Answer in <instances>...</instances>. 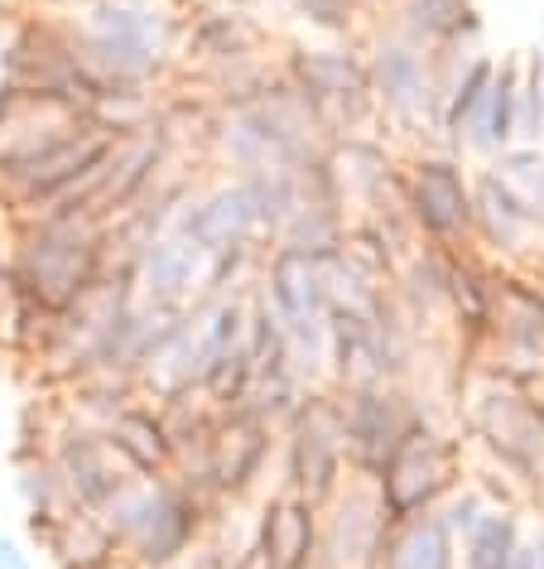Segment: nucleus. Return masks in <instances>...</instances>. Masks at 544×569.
I'll list each match as a JSON object with an SVG mask.
<instances>
[{
  "label": "nucleus",
  "mask_w": 544,
  "mask_h": 569,
  "mask_svg": "<svg viewBox=\"0 0 544 569\" xmlns=\"http://www.w3.org/2000/svg\"><path fill=\"white\" fill-rule=\"evenodd\" d=\"M6 266L20 300L68 315L107 270V222L88 208L6 218Z\"/></svg>",
  "instance_id": "f257e3e1"
},
{
  "label": "nucleus",
  "mask_w": 544,
  "mask_h": 569,
  "mask_svg": "<svg viewBox=\"0 0 544 569\" xmlns=\"http://www.w3.org/2000/svg\"><path fill=\"white\" fill-rule=\"evenodd\" d=\"M117 540V550L140 569H183L208 531L212 502L189 482L169 478H125L92 511Z\"/></svg>",
  "instance_id": "f03ea898"
},
{
  "label": "nucleus",
  "mask_w": 544,
  "mask_h": 569,
  "mask_svg": "<svg viewBox=\"0 0 544 569\" xmlns=\"http://www.w3.org/2000/svg\"><path fill=\"white\" fill-rule=\"evenodd\" d=\"M362 53L381 136H391L400 150L439 146V111L449 78H443L434 49L405 34L395 20H381L362 30Z\"/></svg>",
  "instance_id": "7ed1b4c3"
},
{
  "label": "nucleus",
  "mask_w": 544,
  "mask_h": 569,
  "mask_svg": "<svg viewBox=\"0 0 544 569\" xmlns=\"http://www.w3.org/2000/svg\"><path fill=\"white\" fill-rule=\"evenodd\" d=\"M453 416L472 453L501 463L530 497L544 488V416L525 387L472 367V372H463Z\"/></svg>",
  "instance_id": "20e7f679"
},
{
  "label": "nucleus",
  "mask_w": 544,
  "mask_h": 569,
  "mask_svg": "<svg viewBox=\"0 0 544 569\" xmlns=\"http://www.w3.org/2000/svg\"><path fill=\"white\" fill-rule=\"evenodd\" d=\"M280 78L294 82L319 107L333 140L381 131L362 39H290V44H280Z\"/></svg>",
  "instance_id": "39448f33"
},
{
  "label": "nucleus",
  "mask_w": 544,
  "mask_h": 569,
  "mask_svg": "<svg viewBox=\"0 0 544 569\" xmlns=\"http://www.w3.org/2000/svg\"><path fill=\"white\" fill-rule=\"evenodd\" d=\"M467 478V439L453 425H429L420 420L414 430L400 439V449L385 459V468L371 478L381 507L391 521L424 517L439 511L457 482Z\"/></svg>",
  "instance_id": "423d86ee"
},
{
  "label": "nucleus",
  "mask_w": 544,
  "mask_h": 569,
  "mask_svg": "<svg viewBox=\"0 0 544 569\" xmlns=\"http://www.w3.org/2000/svg\"><path fill=\"white\" fill-rule=\"evenodd\" d=\"M347 468V439H342V396L333 387H313L294 420L280 430V459H275V488L323 507L342 482Z\"/></svg>",
  "instance_id": "0eeeda50"
},
{
  "label": "nucleus",
  "mask_w": 544,
  "mask_h": 569,
  "mask_svg": "<svg viewBox=\"0 0 544 569\" xmlns=\"http://www.w3.org/2000/svg\"><path fill=\"white\" fill-rule=\"evenodd\" d=\"M400 203L429 247H467L472 237V164L443 146L400 150Z\"/></svg>",
  "instance_id": "6e6552de"
},
{
  "label": "nucleus",
  "mask_w": 544,
  "mask_h": 569,
  "mask_svg": "<svg viewBox=\"0 0 544 569\" xmlns=\"http://www.w3.org/2000/svg\"><path fill=\"white\" fill-rule=\"evenodd\" d=\"M280 430L255 420L251 410H218L203 449V497L208 502H261L275 482Z\"/></svg>",
  "instance_id": "1a4fd4ad"
},
{
  "label": "nucleus",
  "mask_w": 544,
  "mask_h": 569,
  "mask_svg": "<svg viewBox=\"0 0 544 569\" xmlns=\"http://www.w3.org/2000/svg\"><path fill=\"white\" fill-rule=\"evenodd\" d=\"M270 24L251 0H183L179 6V73H208V68L270 53Z\"/></svg>",
  "instance_id": "9d476101"
},
{
  "label": "nucleus",
  "mask_w": 544,
  "mask_h": 569,
  "mask_svg": "<svg viewBox=\"0 0 544 569\" xmlns=\"http://www.w3.org/2000/svg\"><path fill=\"white\" fill-rule=\"evenodd\" d=\"M342 396V439H347V468L352 478H376L385 459L400 449L420 410H414L410 391L400 381H381V387H362V391H338Z\"/></svg>",
  "instance_id": "9b49d317"
},
{
  "label": "nucleus",
  "mask_w": 544,
  "mask_h": 569,
  "mask_svg": "<svg viewBox=\"0 0 544 569\" xmlns=\"http://www.w3.org/2000/svg\"><path fill=\"white\" fill-rule=\"evenodd\" d=\"M391 536L376 488L366 478H347L319 507V560L323 569H381V550Z\"/></svg>",
  "instance_id": "f8f14e48"
},
{
  "label": "nucleus",
  "mask_w": 544,
  "mask_h": 569,
  "mask_svg": "<svg viewBox=\"0 0 544 569\" xmlns=\"http://www.w3.org/2000/svg\"><path fill=\"white\" fill-rule=\"evenodd\" d=\"M44 453L53 459V468H59V478H63L68 507H78V511H97L125 478H131L125 463L117 459V449L107 445L102 425H88V420L68 416V410L59 416V425H53Z\"/></svg>",
  "instance_id": "ddd939ff"
},
{
  "label": "nucleus",
  "mask_w": 544,
  "mask_h": 569,
  "mask_svg": "<svg viewBox=\"0 0 544 569\" xmlns=\"http://www.w3.org/2000/svg\"><path fill=\"white\" fill-rule=\"evenodd\" d=\"M323 169L347 218H362L391 193H400V146L391 136H338L323 150Z\"/></svg>",
  "instance_id": "4468645a"
},
{
  "label": "nucleus",
  "mask_w": 544,
  "mask_h": 569,
  "mask_svg": "<svg viewBox=\"0 0 544 569\" xmlns=\"http://www.w3.org/2000/svg\"><path fill=\"white\" fill-rule=\"evenodd\" d=\"M544 222L515 203L501 189V179L486 164H472V237L467 247L482 251L496 266H530L540 256Z\"/></svg>",
  "instance_id": "2eb2a0df"
},
{
  "label": "nucleus",
  "mask_w": 544,
  "mask_h": 569,
  "mask_svg": "<svg viewBox=\"0 0 544 569\" xmlns=\"http://www.w3.org/2000/svg\"><path fill=\"white\" fill-rule=\"evenodd\" d=\"M183 237L203 256L232 251V247H265L261 203L246 174H212L193 198V212L183 222Z\"/></svg>",
  "instance_id": "dca6fc26"
},
{
  "label": "nucleus",
  "mask_w": 544,
  "mask_h": 569,
  "mask_svg": "<svg viewBox=\"0 0 544 569\" xmlns=\"http://www.w3.org/2000/svg\"><path fill=\"white\" fill-rule=\"evenodd\" d=\"M255 290L275 309L284 329L304 323H328V295H323V256L294 251V247H265Z\"/></svg>",
  "instance_id": "f3484780"
},
{
  "label": "nucleus",
  "mask_w": 544,
  "mask_h": 569,
  "mask_svg": "<svg viewBox=\"0 0 544 569\" xmlns=\"http://www.w3.org/2000/svg\"><path fill=\"white\" fill-rule=\"evenodd\" d=\"M255 555L270 569H304L319 560V507L270 488L255 502Z\"/></svg>",
  "instance_id": "a211bd4d"
},
{
  "label": "nucleus",
  "mask_w": 544,
  "mask_h": 569,
  "mask_svg": "<svg viewBox=\"0 0 544 569\" xmlns=\"http://www.w3.org/2000/svg\"><path fill=\"white\" fill-rule=\"evenodd\" d=\"M208 256L179 232H160L135 251V300L145 305H193L203 295Z\"/></svg>",
  "instance_id": "6ab92c4d"
},
{
  "label": "nucleus",
  "mask_w": 544,
  "mask_h": 569,
  "mask_svg": "<svg viewBox=\"0 0 544 569\" xmlns=\"http://www.w3.org/2000/svg\"><path fill=\"white\" fill-rule=\"evenodd\" d=\"M203 164L212 174H261V169L284 164V154L275 146V136H270L261 107L251 102V107H232V111H212Z\"/></svg>",
  "instance_id": "aec40b11"
},
{
  "label": "nucleus",
  "mask_w": 544,
  "mask_h": 569,
  "mask_svg": "<svg viewBox=\"0 0 544 569\" xmlns=\"http://www.w3.org/2000/svg\"><path fill=\"white\" fill-rule=\"evenodd\" d=\"M107 445L117 449V459L125 463L131 478H169L174 473V439H169V425L160 416V406L135 396L125 401L117 416L102 420Z\"/></svg>",
  "instance_id": "412c9836"
},
{
  "label": "nucleus",
  "mask_w": 544,
  "mask_h": 569,
  "mask_svg": "<svg viewBox=\"0 0 544 569\" xmlns=\"http://www.w3.org/2000/svg\"><path fill=\"white\" fill-rule=\"evenodd\" d=\"M515 140H521V53H496L492 88H486L477 117L467 126L463 150L486 164L492 154L511 150Z\"/></svg>",
  "instance_id": "4be33fe9"
},
{
  "label": "nucleus",
  "mask_w": 544,
  "mask_h": 569,
  "mask_svg": "<svg viewBox=\"0 0 544 569\" xmlns=\"http://www.w3.org/2000/svg\"><path fill=\"white\" fill-rule=\"evenodd\" d=\"M160 111H164V88H92L78 117L102 140H125L150 131L160 121Z\"/></svg>",
  "instance_id": "5701e85b"
},
{
  "label": "nucleus",
  "mask_w": 544,
  "mask_h": 569,
  "mask_svg": "<svg viewBox=\"0 0 544 569\" xmlns=\"http://www.w3.org/2000/svg\"><path fill=\"white\" fill-rule=\"evenodd\" d=\"M381 569H457V536L443 526L439 511L391 521Z\"/></svg>",
  "instance_id": "b1692460"
},
{
  "label": "nucleus",
  "mask_w": 544,
  "mask_h": 569,
  "mask_svg": "<svg viewBox=\"0 0 544 569\" xmlns=\"http://www.w3.org/2000/svg\"><path fill=\"white\" fill-rule=\"evenodd\" d=\"M34 546L49 555L53 569H102L111 555H117V540L107 536V526L97 521L92 511H78V507L63 511Z\"/></svg>",
  "instance_id": "393cba45"
},
{
  "label": "nucleus",
  "mask_w": 544,
  "mask_h": 569,
  "mask_svg": "<svg viewBox=\"0 0 544 569\" xmlns=\"http://www.w3.org/2000/svg\"><path fill=\"white\" fill-rule=\"evenodd\" d=\"M525 531V507H486L477 526L457 540V569H511Z\"/></svg>",
  "instance_id": "a878e982"
},
{
  "label": "nucleus",
  "mask_w": 544,
  "mask_h": 569,
  "mask_svg": "<svg viewBox=\"0 0 544 569\" xmlns=\"http://www.w3.org/2000/svg\"><path fill=\"white\" fill-rule=\"evenodd\" d=\"M16 492H20L24 526H30L34 540L44 536L63 511H73L68 507V492H63V478H59V468H53L49 453H16Z\"/></svg>",
  "instance_id": "bb28decb"
},
{
  "label": "nucleus",
  "mask_w": 544,
  "mask_h": 569,
  "mask_svg": "<svg viewBox=\"0 0 544 569\" xmlns=\"http://www.w3.org/2000/svg\"><path fill=\"white\" fill-rule=\"evenodd\" d=\"M486 169L501 179V189H506L530 218L544 222V146H511V150L492 154Z\"/></svg>",
  "instance_id": "cd10ccee"
},
{
  "label": "nucleus",
  "mask_w": 544,
  "mask_h": 569,
  "mask_svg": "<svg viewBox=\"0 0 544 569\" xmlns=\"http://www.w3.org/2000/svg\"><path fill=\"white\" fill-rule=\"evenodd\" d=\"M280 10L309 39H362L366 30L356 0H280Z\"/></svg>",
  "instance_id": "c85d7f7f"
},
{
  "label": "nucleus",
  "mask_w": 544,
  "mask_h": 569,
  "mask_svg": "<svg viewBox=\"0 0 544 569\" xmlns=\"http://www.w3.org/2000/svg\"><path fill=\"white\" fill-rule=\"evenodd\" d=\"M304 396H309V387L299 377L270 372V377H255L251 381V391H246V401H241V410H251V416L265 420L270 430H284V425L294 420V410L304 406Z\"/></svg>",
  "instance_id": "c756f323"
},
{
  "label": "nucleus",
  "mask_w": 544,
  "mask_h": 569,
  "mask_svg": "<svg viewBox=\"0 0 544 569\" xmlns=\"http://www.w3.org/2000/svg\"><path fill=\"white\" fill-rule=\"evenodd\" d=\"M486 507H492V502H486V497H482V492H477V488H472V482L463 478V482H457V488H453L449 497H443L439 517H443V526H449V531H453L457 540H463V536L472 531V526H477V517H482Z\"/></svg>",
  "instance_id": "7c9ffc66"
},
{
  "label": "nucleus",
  "mask_w": 544,
  "mask_h": 569,
  "mask_svg": "<svg viewBox=\"0 0 544 569\" xmlns=\"http://www.w3.org/2000/svg\"><path fill=\"white\" fill-rule=\"evenodd\" d=\"M511 569H544V531H525L521 550L511 555Z\"/></svg>",
  "instance_id": "2f4dec72"
},
{
  "label": "nucleus",
  "mask_w": 544,
  "mask_h": 569,
  "mask_svg": "<svg viewBox=\"0 0 544 569\" xmlns=\"http://www.w3.org/2000/svg\"><path fill=\"white\" fill-rule=\"evenodd\" d=\"M0 569H34V555L24 550L10 531H0Z\"/></svg>",
  "instance_id": "473e14b6"
},
{
  "label": "nucleus",
  "mask_w": 544,
  "mask_h": 569,
  "mask_svg": "<svg viewBox=\"0 0 544 569\" xmlns=\"http://www.w3.org/2000/svg\"><path fill=\"white\" fill-rule=\"evenodd\" d=\"M356 10H362V24H381L400 10V0H356Z\"/></svg>",
  "instance_id": "72a5a7b5"
},
{
  "label": "nucleus",
  "mask_w": 544,
  "mask_h": 569,
  "mask_svg": "<svg viewBox=\"0 0 544 569\" xmlns=\"http://www.w3.org/2000/svg\"><path fill=\"white\" fill-rule=\"evenodd\" d=\"M525 391H530V401H535V410H540V416H544V372H540L535 381H530V387H525Z\"/></svg>",
  "instance_id": "f704fd0d"
},
{
  "label": "nucleus",
  "mask_w": 544,
  "mask_h": 569,
  "mask_svg": "<svg viewBox=\"0 0 544 569\" xmlns=\"http://www.w3.org/2000/svg\"><path fill=\"white\" fill-rule=\"evenodd\" d=\"M232 569H270V565H265V560H261V555H255V550H251V555H246V560H236Z\"/></svg>",
  "instance_id": "c9c22d12"
},
{
  "label": "nucleus",
  "mask_w": 544,
  "mask_h": 569,
  "mask_svg": "<svg viewBox=\"0 0 544 569\" xmlns=\"http://www.w3.org/2000/svg\"><path fill=\"white\" fill-rule=\"evenodd\" d=\"M102 569H140V565H131V560H125V555H121V550H117V555H111V560H107V565H102Z\"/></svg>",
  "instance_id": "e433bc0d"
},
{
  "label": "nucleus",
  "mask_w": 544,
  "mask_h": 569,
  "mask_svg": "<svg viewBox=\"0 0 544 569\" xmlns=\"http://www.w3.org/2000/svg\"><path fill=\"white\" fill-rule=\"evenodd\" d=\"M0 232H6V212H0Z\"/></svg>",
  "instance_id": "4c0bfd02"
},
{
  "label": "nucleus",
  "mask_w": 544,
  "mask_h": 569,
  "mask_svg": "<svg viewBox=\"0 0 544 569\" xmlns=\"http://www.w3.org/2000/svg\"><path fill=\"white\" fill-rule=\"evenodd\" d=\"M540 531H544V526H540Z\"/></svg>",
  "instance_id": "58836bf2"
}]
</instances>
